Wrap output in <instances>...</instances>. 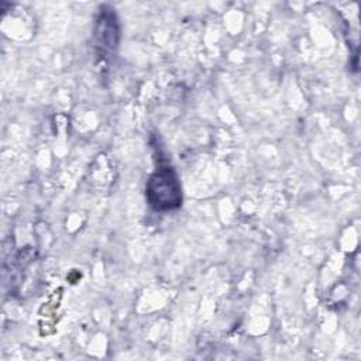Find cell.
<instances>
[{
  "label": "cell",
  "instance_id": "obj_2",
  "mask_svg": "<svg viewBox=\"0 0 361 361\" xmlns=\"http://www.w3.org/2000/svg\"><path fill=\"white\" fill-rule=\"evenodd\" d=\"M113 10H102L96 24V38L106 49H114L118 42V24Z\"/></svg>",
  "mask_w": 361,
  "mask_h": 361
},
{
  "label": "cell",
  "instance_id": "obj_1",
  "mask_svg": "<svg viewBox=\"0 0 361 361\" xmlns=\"http://www.w3.org/2000/svg\"><path fill=\"white\" fill-rule=\"evenodd\" d=\"M147 199L149 204L159 212L178 209L182 203V189L175 171L168 166H159L147 183Z\"/></svg>",
  "mask_w": 361,
  "mask_h": 361
}]
</instances>
